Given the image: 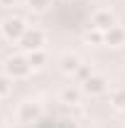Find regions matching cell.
<instances>
[{
    "mask_svg": "<svg viewBox=\"0 0 125 128\" xmlns=\"http://www.w3.org/2000/svg\"><path fill=\"white\" fill-rule=\"evenodd\" d=\"M86 42H88V44H106V32L91 27V30L86 32Z\"/></svg>",
    "mask_w": 125,
    "mask_h": 128,
    "instance_id": "11",
    "label": "cell"
},
{
    "mask_svg": "<svg viewBox=\"0 0 125 128\" xmlns=\"http://www.w3.org/2000/svg\"><path fill=\"white\" fill-rule=\"evenodd\" d=\"M118 25V20H115V12L113 10H106V8H101V10H96L93 17H91V27L101 32H108L110 27H115Z\"/></svg>",
    "mask_w": 125,
    "mask_h": 128,
    "instance_id": "4",
    "label": "cell"
},
{
    "mask_svg": "<svg viewBox=\"0 0 125 128\" xmlns=\"http://www.w3.org/2000/svg\"><path fill=\"white\" fill-rule=\"evenodd\" d=\"M110 104H113V108L125 111V89H115V91L110 94Z\"/></svg>",
    "mask_w": 125,
    "mask_h": 128,
    "instance_id": "12",
    "label": "cell"
},
{
    "mask_svg": "<svg viewBox=\"0 0 125 128\" xmlns=\"http://www.w3.org/2000/svg\"><path fill=\"white\" fill-rule=\"evenodd\" d=\"M17 2H20V0H0L2 8H12V5H17Z\"/></svg>",
    "mask_w": 125,
    "mask_h": 128,
    "instance_id": "16",
    "label": "cell"
},
{
    "mask_svg": "<svg viewBox=\"0 0 125 128\" xmlns=\"http://www.w3.org/2000/svg\"><path fill=\"white\" fill-rule=\"evenodd\" d=\"M27 5H30V10H34V12H44L49 8V0H27Z\"/></svg>",
    "mask_w": 125,
    "mask_h": 128,
    "instance_id": "15",
    "label": "cell"
},
{
    "mask_svg": "<svg viewBox=\"0 0 125 128\" xmlns=\"http://www.w3.org/2000/svg\"><path fill=\"white\" fill-rule=\"evenodd\" d=\"M91 74H93V69H91V64H81V66L76 69V74H74V76H76V79L81 81V84H83V81L88 79Z\"/></svg>",
    "mask_w": 125,
    "mask_h": 128,
    "instance_id": "13",
    "label": "cell"
},
{
    "mask_svg": "<svg viewBox=\"0 0 125 128\" xmlns=\"http://www.w3.org/2000/svg\"><path fill=\"white\" fill-rule=\"evenodd\" d=\"M0 30H2V37H5V40L20 42V37H22L25 30H27V25H25L22 17H5L2 25H0Z\"/></svg>",
    "mask_w": 125,
    "mask_h": 128,
    "instance_id": "3",
    "label": "cell"
},
{
    "mask_svg": "<svg viewBox=\"0 0 125 128\" xmlns=\"http://www.w3.org/2000/svg\"><path fill=\"white\" fill-rule=\"evenodd\" d=\"M62 101L69 104V106H76L78 101H81V89H76V86H66V89H62Z\"/></svg>",
    "mask_w": 125,
    "mask_h": 128,
    "instance_id": "9",
    "label": "cell"
},
{
    "mask_svg": "<svg viewBox=\"0 0 125 128\" xmlns=\"http://www.w3.org/2000/svg\"><path fill=\"white\" fill-rule=\"evenodd\" d=\"M10 89H12V79L7 74H0V98L10 94Z\"/></svg>",
    "mask_w": 125,
    "mask_h": 128,
    "instance_id": "14",
    "label": "cell"
},
{
    "mask_svg": "<svg viewBox=\"0 0 125 128\" xmlns=\"http://www.w3.org/2000/svg\"><path fill=\"white\" fill-rule=\"evenodd\" d=\"M44 32L39 30V27H27L25 34L20 37V42H17V47L22 49V52H37V49L44 47Z\"/></svg>",
    "mask_w": 125,
    "mask_h": 128,
    "instance_id": "2",
    "label": "cell"
},
{
    "mask_svg": "<svg viewBox=\"0 0 125 128\" xmlns=\"http://www.w3.org/2000/svg\"><path fill=\"white\" fill-rule=\"evenodd\" d=\"M15 116H17L20 123H34V121L42 116V108H39V104H34V101H25V104L17 106Z\"/></svg>",
    "mask_w": 125,
    "mask_h": 128,
    "instance_id": "6",
    "label": "cell"
},
{
    "mask_svg": "<svg viewBox=\"0 0 125 128\" xmlns=\"http://www.w3.org/2000/svg\"><path fill=\"white\" fill-rule=\"evenodd\" d=\"M81 57L78 54H74V52H66V54H62V59H59V69H62L64 74H76V69L81 66Z\"/></svg>",
    "mask_w": 125,
    "mask_h": 128,
    "instance_id": "7",
    "label": "cell"
},
{
    "mask_svg": "<svg viewBox=\"0 0 125 128\" xmlns=\"http://www.w3.org/2000/svg\"><path fill=\"white\" fill-rule=\"evenodd\" d=\"M106 89H108V79H106L103 74H96V72L81 84V91L88 94V96H98V94H103Z\"/></svg>",
    "mask_w": 125,
    "mask_h": 128,
    "instance_id": "5",
    "label": "cell"
},
{
    "mask_svg": "<svg viewBox=\"0 0 125 128\" xmlns=\"http://www.w3.org/2000/svg\"><path fill=\"white\" fill-rule=\"evenodd\" d=\"M106 44L108 47H120V44H125V30L120 25H115V27H110L106 32Z\"/></svg>",
    "mask_w": 125,
    "mask_h": 128,
    "instance_id": "8",
    "label": "cell"
},
{
    "mask_svg": "<svg viewBox=\"0 0 125 128\" xmlns=\"http://www.w3.org/2000/svg\"><path fill=\"white\" fill-rule=\"evenodd\" d=\"M2 69H5V74L10 76V79H25L27 74L32 72L30 62H27V54H10V57H5V62H2Z\"/></svg>",
    "mask_w": 125,
    "mask_h": 128,
    "instance_id": "1",
    "label": "cell"
},
{
    "mask_svg": "<svg viewBox=\"0 0 125 128\" xmlns=\"http://www.w3.org/2000/svg\"><path fill=\"white\" fill-rule=\"evenodd\" d=\"M27 62H30L32 69H39V66L47 64V54H44L42 49H37V52H27Z\"/></svg>",
    "mask_w": 125,
    "mask_h": 128,
    "instance_id": "10",
    "label": "cell"
}]
</instances>
